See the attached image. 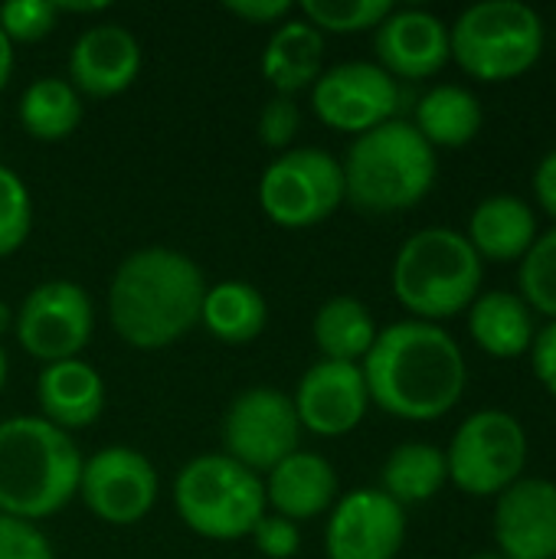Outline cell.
<instances>
[{
    "label": "cell",
    "instance_id": "1",
    "mask_svg": "<svg viewBox=\"0 0 556 559\" xmlns=\"http://www.w3.org/2000/svg\"><path fill=\"white\" fill-rule=\"evenodd\" d=\"M370 403L393 419L436 423L449 416L469 386V367L459 341L442 324H387L360 364Z\"/></svg>",
    "mask_w": 556,
    "mask_h": 559
},
{
    "label": "cell",
    "instance_id": "2",
    "mask_svg": "<svg viewBox=\"0 0 556 559\" xmlns=\"http://www.w3.org/2000/svg\"><path fill=\"white\" fill-rule=\"evenodd\" d=\"M203 269L180 249L144 246L125 255L108 282V321L134 350L174 347L200 324Z\"/></svg>",
    "mask_w": 556,
    "mask_h": 559
},
{
    "label": "cell",
    "instance_id": "3",
    "mask_svg": "<svg viewBox=\"0 0 556 559\" xmlns=\"http://www.w3.org/2000/svg\"><path fill=\"white\" fill-rule=\"evenodd\" d=\"M82 452L43 416L0 423V514L39 524L79 498Z\"/></svg>",
    "mask_w": 556,
    "mask_h": 559
},
{
    "label": "cell",
    "instance_id": "4",
    "mask_svg": "<svg viewBox=\"0 0 556 559\" xmlns=\"http://www.w3.org/2000/svg\"><path fill=\"white\" fill-rule=\"evenodd\" d=\"M344 200L367 216H393L419 206L439 177V157L413 121L393 118L351 141L344 160Z\"/></svg>",
    "mask_w": 556,
    "mask_h": 559
},
{
    "label": "cell",
    "instance_id": "5",
    "mask_svg": "<svg viewBox=\"0 0 556 559\" xmlns=\"http://www.w3.org/2000/svg\"><path fill=\"white\" fill-rule=\"evenodd\" d=\"M485 262L465 239V233L449 226H426L413 233L393 259L390 285L403 311L413 321L442 324L469 311L482 295Z\"/></svg>",
    "mask_w": 556,
    "mask_h": 559
},
{
    "label": "cell",
    "instance_id": "6",
    "mask_svg": "<svg viewBox=\"0 0 556 559\" xmlns=\"http://www.w3.org/2000/svg\"><path fill=\"white\" fill-rule=\"evenodd\" d=\"M547 43L544 16L521 0H485L465 7L449 26L456 66L485 85H505L528 75Z\"/></svg>",
    "mask_w": 556,
    "mask_h": 559
},
{
    "label": "cell",
    "instance_id": "7",
    "mask_svg": "<svg viewBox=\"0 0 556 559\" xmlns=\"http://www.w3.org/2000/svg\"><path fill=\"white\" fill-rule=\"evenodd\" d=\"M174 511L203 540H242L269 511L265 485L223 452L197 455L174 478Z\"/></svg>",
    "mask_w": 556,
    "mask_h": 559
},
{
    "label": "cell",
    "instance_id": "8",
    "mask_svg": "<svg viewBox=\"0 0 556 559\" xmlns=\"http://www.w3.org/2000/svg\"><path fill=\"white\" fill-rule=\"evenodd\" d=\"M531 455L528 432L508 409H478L462 419L449 449V481L469 498H498L524 478Z\"/></svg>",
    "mask_w": 556,
    "mask_h": 559
},
{
    "label": "cell",
    "instance_id": "9",
    "mask_svg": "<svg viewBox=\"0 0 556 559\" xmlns=\"http://www.w3.org/2000/svg\"><path fill=\"white\" fill-rule=\"evenodd\" d=\"M259 210L282 229H311L344 203L341 157L324 147H292L259 177Z\"/></svg>",
    "mask_w": 556,
    "mask_h": 559
},
{
    "label": "cell",
    "instance_id": "10",
    "mask_svg": "<svg viewBox=\"0 0 556 559\" xmlns=\"http://www.w3.org/2000/svg\"><path fill=\"white\" fill-rule=\"evenodd\" d=\"M95 334V308L88 292L69 278H49L26 292L13 311V337L33 360H75Z\"/></svg>",
    "mask_w": 556,
    "mask_h": 559
},
{
    "label": "cell",
    "instance_id": "11",
    "mask_svg": "<svg viewBox=\"0 0 556 559\" xmlns=\"http://www.w3.org/2000/svg\"><path fill=\"white\" fill-rule=\"evenodd\" d=\"M301 449L295 403L279 386L242 390L223 416V455L265 478L279 462Z\"/></svg>",
    "mask_w": 556,
    "mask_h": 559
},
{
    "label": "cell",
    "instance_id": "12",
    "mask_svg": "<svg viewBox=\"0 0 556 559\" xmlns=\"http://www.w3.org/2000/svg\"><path fill=\"white\" fill-rule=\"evenodd\" d=\"M308 92L318 121L351 138L393 121L400 108L397 79H390L377 62L367 59H351L324 69Z\"/></svg>",
    "mask_w": 556,
    "mask_h": 559
},
{
    "label": "cell",
    "instance_id": "13",
    "mask_svg": "<svg viewBox=\"0 0 556 559\" xmlns=\"http://www.w3.org/2000/svg\"><path fill=\"white\" fill-rule=\"evenodd\" d=\"M157 468L147 455L128 445L98 449L82 462L79 498L92 518L108 527H131L141 524L157 504Z\"/></svg>",
    "mask_w": 556,
    "mask_h": 559
},
{
    "label": "cell",
    "instance_id": "14",
    "mask_svg": "<svg viewBox=\"0 0 556 559\" xmlns=\"http://www.w3.org/2000/svg\"><path fill=\"white\" fill-rule=\"evenodd\" d=\"M406 544V511L380 488H354L331 508L328 559H397Z\"/></svg>",
    "mask_w": 556,
    "mask_h": 559
},
{
    "label": "cell",
    "instance_id": "15",
    "mask_svg": "<svg viewBox=\"0 0 556 559\" xmlns=\"http://www.w3.org/2000/svg\"><path fill=\"white\" fill-rule=\"evenodd\" d=\"M292 403L301 432H311L318 439H341L367 419L370 393L360 364L318 360L301 373Z\"/></svg>",
    "mask_w": 556,
    "mask_h": 559
},
{
    "label": "cell",
    "instance_id": "16",
    "mask_svg": "<svg viewBox=\"0 0 556 559\" xmlns=\"http://www.w3.org/2000/svg\"><path fill=\"white\" fill-rule=\"evenodd\" d=\"M377 66L390 79H433L452 59L449 23L419 7H393V13L374 29Z\"/></svg>",
    "mask_w": 556,
    "mask_h": 559
},
{
    "label": "cell",
    "instance_id": "17",
    "mask_svg": "<svg viewBox=\"0 0 556 559\" xmlns=\"http://www.w3.org/2000/svg\"><path fill=\"white\" fill-rule=\"evenodd\" d=\"M495 544L508 559H556V481L524 475L495 498Z\"/></svg>",
    "mask_w": 556,
    "mask_h": 559
},
{
    "label": "cell",
    "instance_id": "18",
    "mask_svg": "<svg viewBox=\"0 0 556 559\" xmlns=\"http://www.w3.org/2000/svg\"><path fill=\"white\" fill-rule=\"evenodd\" d=\"M69 85L88 98H115L128 92L141 72V43L121 23L88 26L69 49Z\"/></svg>",
    "mask_w": 556,
    "mask_h": 559
},
{
    "label": "cell",
    "instance_id": "19",
    "mask_svg": "<svg viewBox=\"0 0 556 559\" xmlns=\"http://www.w3.org/2000/svg\"><path fill=\"white\" fill-rule=\"evenodd\" d=\"M262 485H265V504L272 508V514L288 518L295 524L321 518L341 498L334 465L324 455L308 452V449H298L285 462H279L262 478Z\"/></svg>",
    "mask_w": 556,
    "mask_h": 559
},
{
    "label": "cell",
    "instance_id": "20",
    "mask_svg": "<svg viewBox=\"0 0 556 559\" xmlns=\"http://www.w3.org/2000/svg\"><path fill=\"white\" fill-rule=\"evenodd\" d=\"M36 403L46 423L72 436L75 429H88L102 419L108 393L102 373L88 360L75 357V360L46 364L39 370Z\"/></svg>",
    "mask_w": 556,
    "mask_h": 559
},
{
    "label": "cell",
    "instance_id": "21",
    "mask_svg": "<svg viewBox=\"0 0 556 559\" xmlns=\"http://www.w3.org/2000/svg\"><path fill=\"white\" fill-rule=\"evenodd\" d=\"M541 236L537 210L511 193H495L472 210L465 239L482 262L511 265L521 262Z\"/></svg>",
    "mask_w": 556,
    "mask_h": 559
},
{
    "label": "cell",
    "instance_id": "22",
    "mask_svg": "<svg viewBox=\"0 0 556 559\" xmlns=\"http://www.w3.org/2000/svg\"><path fill=\"white\" fill-rule=\"evenodd\" d=\"M259 69L262 79L275 88V95L295 98V92L311 88L324 72V36L305 16L292 13L272 29Z\"/></svg>",
    "mask_w": 556,
    "mask_h": 559
},
{
    "label": "cell",
    "instance_id": "23",
    "mask_svg": "<svg viewBox=\"0 0 556 559\" xmlns=\"http://www.w3.org/2000/svg\"><path fill=\"white\" fill-rule=\"evenodd\" d=\"M469 334L478 350L498 360H514L521 354H531V344L537 337L534 311L518 292H482L469 305Z\"/></svg>",
    "mask_w": 556,
    "mask_h": 559
},
{
    "label": "cell",
    "instance_id": "24",
    "mask_svg": "<svg viewBox=\"0 0 556 559\" xmlns=\"http://www.w3.org/2000/svg\"><path fill=\"white\" fill-rule=\"evenodd\" d=\"M200 324L229 347L252 344L265 324H269V301L265 295L242 278H226L216 285H206L203 308H200Z\"/></svg>",
    "mask_w": 556,
    "mask_h": 559
},
{
    "label": "cell",
    "instance_id": "25",
    "mask_svg": "<svg viewBox=\"0 0 556 559\" xmlns=\"http://www.w3.org/2000/svg\"><path fill=\"white\" fill-rule=\"evenodd\" d=\"M485 124V111L475 92L462 85H436L429 88L413 115V128L436 147H465L478 138Z\"/></svg>",
    "mask_w": 556,
    "mask_h": 559
},
{
    "label": "cell",
    "instance_id": "26",
    "mask_svg": "<svg viewBox=\"0 0 556 559\" xmlns=\"http://www.w3.org/2000/svg\"><path fill=\"white\" fill-rule=\"evenodd\" d=\"M377 334H380V328H377L370 308L351 295L328 298L311 321V337H315L321 360L364 364Z\"/></svg>",
    "mask_w": 556,
    "mask_h": 559
},
{
    "label": "cell",
    "instance_id": "27",
    "mask_svg": "<svg viewBox=\"0 0 556 559\" xmlns=\"http://www.w3.org/2000/svg\"><path fill=\"white\" fill-rule=\"evenodd\" d=\"M449 481L446 452L429 442H403L397 445L380 472V491L393 498L403 511L433 501Z\"/></svg>",
    "mask_w": 556,
    "mask_h": 559
},
{
    "label": "cell",
    "instance_id": "28",
    "mask_svg": "<svg viewBox=\"0 0 556 559\" xmlns=\"http://www.w3.org/2000/svg\"><path fill=\"white\" fill-rule=\"evenodd\" d=\"M16 118L20 128L36 141H66L82 124V95L69 85V79L43 75L23 88Z\"/></svg>",
    "mask_w": 556,
    "mask_h": 559
},
{
    "label": "cell",
    "instance_id": "29",
    "mask_svg": "<svg viewBox=\"0 0 556 559\" xmlns=\"http://www.w3.org/2000/svg\"><path fill=\"white\" fill-rule=\"evenodd\" d=\"M393 13L390 0H305L298 7V16H305L321 36H354L377 29Z\"/></svg>",
    "mask_w": 556,
    "mask_h": 559
},
{
    "label": "cell",
    "instance_id": "30",
    "mask_svg": "<svg viewBox=\"0 0 556 559\" xmlns=\"http://www.w3.org/2000/svg\"><path fill=\"white\" fill-rule=\"evenodd\" d=\"M518 288L534 314L556 321V226L541 233L531 252L518 262Z\"/></svg>",
    "mask_w": 556,
    "mask_h": 559
},
{
    "label": "cell",
    "instance_id": "31",
    "mask_svg": "<svg viewBox=\"0 0 556 559\" xmlns=\"http://www.w3.org/2000/svg\"><path fill=\"white\" fill-rule=\"evenodd\" d=\"M33 229V197L23 177L0 164V259L23 249Z\"/></svg>",
    "mask_w": 556,
    "mask_h": 559
},
{
    "label": "cell",
    "instance_id": "32",
    "mask_svg": "<svg viewBox=\"0 0 556 559\" xmlns=\"http://www.w3.org/2000/svg\"><path fill=\"white\" fill-rule=\"evenodd\" d=\"M59 23V10L49 0H7L0 3V29L16 43H39Z\"/></svg>",
    "mask_w": 556,
    "mask_h": 559
},
{
    "label": "cell",
    "instance_id": "33",
    "mask_svg": "<svg viewBox=\"0 0 556 559\" xmlns=\"http://www.w3.org/2000/svg\"><path fill=\"white\" fill-rule=\"evenodd\" d=\"M298 131H301V111H298L295 98L292 95H272L262 105L259 118H256V138H259V144L269 147V151L285 154V151H292Z\"/></svg>",
    "mask_w": 556,
    "mask_h": 559
},
{
    "label": "cell",
    "instance_id": "34",
    "mask_svg": "<svg viewBox=\"0 0 556 559\" xmlns=\"http://www.w3.org/2000/svg\"><path fill=\"white\" fill-rule=\"evenodd\" d=\"M249 540L256 544V550L265 559H295L301 550V531L295 521L279 518L272 511H265L259 518V524L252 527Z\"/></svg>",
    "mask_w": 556,
    "mask_h": 559
},
{
    "label": "cell",
    "instance_id": "35",
    "mask_svg": "<svg viewBox=\"0 0 556 559\" xmlns=\"http://www.w3.org/2000/svg\"><path fill=\"white\" fill-rule=\"evenodd\" d=\"M0 559H56V550L36 524L0 514Z\"/></svg>",
    "mask_w": 556,
    "mask_h": 559
},
{
    "label": "cell",
    "instance_id": "36",
    "mask_svg": "<svg viewBox=\"0 0 556 559\" xmlns=\"http://www.w3.org/2000/svg\"><path fill=\"white\" fill-rule=\"evenodd\" d=\"M226 13L252 26H279L295 13V7L288 0H229Z\"/></svg>",
    "mask_w": 556,
    "mask_h": 559
},
{
    "label": "cell",
    "instance_id": "37",
    "mask_svg": "<svg viewBox=\"0 0 556 559\" xmlns=\"http://www.w3.org/2000/svg\"><path fill=\"white\" fill-rule=\"evenodd\" d=\"M531 367L537 383L556 400V321H547L531 344Z\"/></svg>",
    "mask_w": 556,
    "mask_h": 559
},
{
    "label": "cell",
    "instance_id": "38",
    "mask_svg": "<svg viewBox=\"0 0 556 559\" xmlns=\"http://www.w3.org/2000/svg\"><path fill=\"white\" fill-rule=\"evenodd\" d=\"M534 200L556 223V147L547 157H541V164L534 170Z\"/></svg>",
    "mask_w": 556,
    "mask_h": 559
},
{
    "label": "cell",
    "instance_id": "39",
    "mask_svg": "<svg viewBox=\"0 0 556 559\" xmlns=\"http://www.w3.org/2000/svg\"><path fill=\"white\" fill-rule=\"evenodd\" d=\"M13 62H16L13 43H10L7 33L0 29V92L7 88V82H10V75H13Z\"/></svg>",
    "mask_w": 556,
    "mask_h": 559
},
{
    "label": "cell",
    "instance_id": "40",
    "mask_svg": "<svg viewBox=\"0 0 556 559\" xmlns=\"http://www.w3.org/2000/svg\"><path fill=\"white\" fill-rule=\"evenodd\" d=\"M13 328V308L7 305V301H0V337H3V331H10Z\"/></svg>",
    "mask_w": 556,
    "mask_h": 559
},
{
    "label": "cell",
    "instance_id": "41",
    "mask_svg": "<svg viewBox=\"0 0 556 559\" xmlns=\"http://www.w3.org/2000/svg\"><path fill=\"white\" fill-rule=\"evenodd\" d=\"M7 373H10V364H7V354H3V344H0V393L7 386Z\"/></svg>",
    "mask_w": 556,
    "mask_h": 559
},
{
    "label": "cell",
    "instance_id": "42",
    "mask_svg": "<svg viewBox=\"0 0 556 559\" xmlns=\"http://www.w3.org/2000/svg\"><path fill=\"white\" fill-rule=\"evenodd\" d=\"M472 559H508V557H501L498 550H482V554H475Z\"/></svg>",
    "mask_w": 556,
    "mask_h": 559
}]
</instances>
